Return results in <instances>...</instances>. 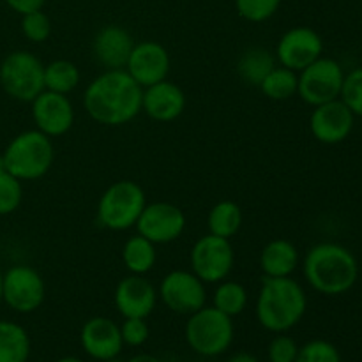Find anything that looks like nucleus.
Returning a JSON list of instances; mask_svg holds the SVG:
<instances>
[{"label": "nucleus", "instance_id": "nucleus-1", "mask_svg": "<svg viewBox=\"0 0 362 362\" xmlns=\"http://www.w3.org/2000/svg\"><path fill=\"white\" fill-rule=\"evenodd\" d=\"M144 88L126 69H106L88 83L83 106L90 119L103 126H124L141 112Z\"/></svg>", "mask_w": 362, "mask_h": 362}, {"label": "nucleus", "instance_id": "nucleus-2", "mask_svg": "<svg viewBox=\"0 0 362 362\" xmlns=\"http://www.w3.org/2000/svg\"><path fill=\"white\" fill-rule=\"evenodd\" d=\"M304 278L324 296H343L359 278V264L350 250L336 243H320L310 247L303 262Z\"/></svg>", "mask_w": 362, "mask_h": 362}, {"label": "nucleus", "instance_id": "nucleus-3", "mask_svg": "<svg viewBox=\"0 0 362 362\" xmlns=\"http://www.w3.org/2000/svg\"><path fill=\"white\" fill-rule=\"evenodd\" d=\"M308 310V297L299 281L264 276L257 297V318L267 331L281 334L296 327Z\"/></svg>", "mask_w": 362, "mask_h": 362}, {"label": "nucleus", "instance_id": "nucleus-4", "mask_svg": "<svg viewBox=\"0 0 362 362\" xmlns=\"http://www.w3.org/2000/svg\"><path fill=\"white\" fill-rule=\"evenodd\" d=\"M6 170L18 180H37L53 166L55 148L52 138L39 129L23 131L4 151Z\"/></svg>", "mask_w": 362, "mask_h": 362}, {"label": "nucleus", "instance_id": "nucleus-5", "mask_svg": "<svg viewBox=\"0 0 362 362\" xmlns=\"http://www.w3.org/2000/svg\"><path fill=\"white\" fill-rule=\"evenodd\" d=\"M232 317L214 306H204L189 315L186 324V341L194 354L202 357H218L230 349L233 341Z\"/></svg>", "mask_w": 362, "mask_h": 362}, {"label": "nucleus", "instance_id": "nucleus-6", "mask_svg": "<svg viewBox=\"0 0 362 362\" xmlns=\"http://www.w3.org/2000/svg\"><path fill=\"white\" fill-rule=\"evenodd\" d=\"M145 205L147 198L141 186L134 180H117L99 198L98 219L105 228L122 232L136 225Z\"/></svg>", "mask_w": 362, "mask_h": 362}, {"label": "nucleus", "instance_id": "nucleus-7", "mask_svg": "<svg viewBox=\"0 0 362 362\" xmlns=\"http://www.w3.org/2000/svg\"><path fill=\"white\" fill-rule=\"evenodd\" d=\"M0 85L9 98L32 103L45 90V64L25 49L9 53L0 64Z\"/></svg>", "mask_w": 362, "mask_h": 362}, {"label": "nucleus", "instance_id": "nucleus-8", "mask_svg": "<svg viewBox=\"0 0 362 362\" xmlns=\"http://www.w3.org/2000/svg\"><path fill=\"white\" fill-rule=\"evenodd\" d=\"M345 73L338 60L320 57L299 73L297 95L304 103L315 106L339 99Z\"/></svg>", "mask_w": 362, "mask_h": 362}, {"label": "nucleus", "instance_id": "nucleus-9", "mask_svg": "<svg viewBox=\"0 0 362 362\" xmlns=\"http://www.w3.org/2000/svg\"><path fill=\"white\" fill-rule=\"evenodd\" d=\"M191 271L204 283H219L226 279L235 264V251L230 239L207 235L200 237L191 250Z\"/></svg>", "mask_w": 362, "mask_h": 362}, {"label": "nucleus", "instance_id": "nucleus-10", "mask_svg": "<svg viewBox=\"0 0 362 362\" xmlns=\"http://www.w3.org/2000/svg\"><path fill=\"white\" fill-rule=\"evenodd\" d=\"M46 286L34 267L14 265L4 274L2 300L16 313H32L45 303Z\"/></svg>", "mask_w": 362, "mask_h": 362}, {"label": "nucleus", "instance_id": "nucleus-11", "mask_svg": "<svg viewBox=\"0 0 362 362\" xmlns=\"http://www.w3.org/2000/svg\"><path fill=\"white\" fill-rule=\"evenodd\" d=\"M158 297L170 311L189 317L205 306L207 290L193 271H172L163 278Z\"/></svg>", "mask_w": 362, "mask_h": 362}, {"label": "nucleus", "instance_id": "nucleus-12", "mask_svg": "<svg viewBox=\"0 0 362 362\" xmlns=\"http://www.w3.org/2000/svg\"><path fill=\"white\" fill-rule=\"evenodd\" d=\"M138 233L154 244H168L179 239L186 228V216L168 202L147 204L138 218Z\"/></svg>", "mask_w": 362, "mask_h": 362}, {"label": "nucleus", "instance_id": "nucleus-13", "mask_svg": "<svg viewBox=\"0 0 362 362\" xmlns=\"http://www.w3.org/2000/svg\"><path fill=\"white\" fill-rule=\"evenodd\" d=\"M324 53V41L310 27H293L281 35L276 48V59L283 67L300 73L304 67L320 59Z\"/></svg>", "mask_w": 362, "mask_h": 362}, {"label": "nucleus", "instance_id": "nucleus-14", "mask_svg": "<svg viewBox=\"0 0 362 362\" xmlns=\"http://www.w3.org/2000/svg\"><path fill=\"white\" fill-rule=\"evenodd\" d=\"M354 124H356V115L341 99L315 106L310 117L311 134L325 145L345 141L352 133Z\"/></svg>", "mask_w": 362, "mask_h": 362}, {"label": "nucleus", "instance_id": "nucleus-15", "mask_svg": "<svg viewBox=\"0 0 362 362\" xmlns=\"http://www.w3.org/2000/svg\"><path fill=\"white\" fill-rule=\"evenodd\" d=\"M32 119L37 129L46 136H62L74 124L73 103L64 94L42 90L32 101Z\"/></svg>", "mask_w": 362, "mask_h": 362}, {"label": "nucleus", "instance_id": "nucleus-16", "mask_svg": "<svg viewBox=\"0 0 362 362\" xmlns=\"http://www.w3.org/2000/svg\"><path fill=\"white\" fill-rule=\"evenodd\" d=\"M126 71L141 88L166 80L170 73V55L163 45L144 41L134 45Z\"/></svg>", "mask_w": 362, "mask_h": 362}, {"label": "nucleus", "instance_id": "nucleus-17", "mask_svg": "<svg viewBox=\"0 0 362 362\" xmlns=\"http://www.w3.org/2000/svg\"><path fill=\"white\" fill-rule=\"evenodd\" d=\"M113 299L124 318H147L158 304V290L145 276L129 274L119 281Z\"/></svg>", "mask_w": 362, "mask_h": 362}, {"label": "nucleus", "instance_id": "nucleus-18", "mask_svg": "<svg viewBox=\"0 0 362 362\" xmlns=\"http://www.w3.org/2000/svg\"><path fill=\"white\" fill-rule=\"evenodd\" d=\"M80 343L83 352L99 362L119 357L124 349L120 325L106 317H94L85 322L80 332Z\"/></svg>", "mask_w": 362, "mask_h": 362}, {"label": "nucleus", "instance_id": "nucleus-19", "mask_svg": "<svg viewBox=\"0 0 362 362\" xmlns=\"http://www.w3.org/2000/svg\"><path fill=\"white\" fill-rule=\"evenodd\" d=\"M186 108V94L179 85L168 80L144 88L141 110L156 122H172L179 119Z\"/></svg>", "mask_w": 362, "mask_h": 362}, {"label": "nucleus", "instance_id": "nucleus-20", "mask_svg": "<svg viewBox=\"0 0 362 362\" xmlns=\"http://www.w3.org/2000/svg\"><path fill=\"white\" fill-rule=\"evenodd\" d=\"M134 48L133 35L119 25H106L95 34L92 52L106 69H126Z\"/></svg>", "mask_w": 362, "mask_h": 362}, {"label": "nucleus", "instance_id": "nucleus-21", "mask_svg": "<svg viewBox=\"0 0 362 362\" xmlns=\"http://www.w3.org/2000/svg\"><path fill=\"white\" fill-rule=\"evenodd\" d=\"M299 265V251L286 239H274L262 250L260 269L267 278L292 276Z\"/></svg>", "mask_w": 362, "mask_h": 362}, {"label": "nucleus", "instance_id": "nucleus-22", "mask_svg": "<svg viewBox=\"0 0 362 362\" xmlns=\"http://www.w3.org/2000/svg\"><path fill=\"white\" fill-rule=\"evenodd\" d=\"M30 357V338L16 322L0 320V362H27Z\"/></svg>", "mask_w": 362, "mask_h": 362}, {"label": "nucleus", "instance_id": "nucleus-23", "mask_svg": "<svg viewBox=\"0 0 362 362\" xmlns=\"http://www.w3.org/2000/svg\"><path fill=\"white\" fill-rule=\"evenodd\" d=\"M122 262L131 274L145 276L156 265V244L140 233L131 237L122 247Z\"/></svg>", "mask_w": 362, "mask_h": 362}, {"label": "nucleus", "instance_id": "nucleus-24", "mask_svg": "<svg viewBox=\"0 0 362 362\" xmlns=\"http://www.w3.org/2000/svg\"><path fill=\"white\" fill-rule=\"evenodd\" d=\"M209 233L232 239L243 226V211L239 205L232 200H223L211 209L207 218Z\"/></svg>", "mask_w": 362, "mask_h": 362}, {"label": "nucleus", "instance_id": "nucleus-25", "mask_svg": "<svg viewBox=\"0 0 362 362\" xmlns=\"http://www.w3.org/2000/svg\"><path fill=\"white\" fill-rule=\"evenodd\" d=\"M81 74L71 60H53L45 66V90L67 95L80 85Z\"/></svg>", "mask_w": 362, "mask_h": 362}, {"label": "nucleus", "instance_id": "nucleus-26", "mask_svg": "<svg viewBox=\"0 0 362 362\" xmlns=\"http://www.w3.org/2000/svg\"><path fill=\"white\" fill-rule=\"evenodd\" d=\"M297 85H299V74L288 67L276 66L267 76L262 80L258 88L265 98L272 101H286L297 94Z\"/></svg>", "mask_w": 362, "mask_h": 362}, {"label": "nucleus", "instance_id": "nucleus-27", "mask_svg": "<svg viewBox=\"0 0 362 362\" xmlns=\"http://www.w3.org/2000/svg\"><path fill=\"white\" fill-rule=\"evenodd\" d=\"M276 67L274 57L264 48H251L240 57L239 66H237V71H239L240 78H243L246 83L251 85H260L262 80L271 73Z\"/></svg>", "mask_w": 362, "mask_h": 362}, {"label": "nucleus", "instance_id": "nucleus-28", "mask_svg": "<svg viewBox=\"0 0 362 362\" xmlns=\"http://www.w3.org/2000/svg\"><path fill=\"white\" fill-rule=\"evenodd\" d=\"M212 306L228 317H237L247 306V290L237 281H219L212 297Z\"/></svg>", "mask_w": 362, "mask_h": 362}, {"label": "nucleus", "instance_id": "nucleus-29", "mask_svg": "<svg viewBox=\"0 0 362 362\" xmlns=\"http://www.w3.org/2000/svg\"><path fill=\"white\" fill-rule=\"evenodd\" d=\"M23 200L21 180L11 175L9 172L0 173V216L13 214Z\"/></svg>", "mask_w": 362, "mask_h": 362}, {"label": "nucleus", "instance_id": "nucleus-30", "mask_svg": "<svg viewBox=\"0 0 362 362\" xmlns=\"http://www.w3.org/2000/svg\"><path fill=\"white\" fill-rule=\"evenodd\" d=\"M281 0H235L237 13L251 23H262L274 16Z\"/></svg>", "mask_w": 362, "mask_h": 362}, {"label": "nucleus", "instance_id": "nucleus-31", "mask_svg": "<svg viewBox=\"0 0 362 362\" xmlns=\"http://www.w3.org/2000/svg\"><path fill=\"white\" fill-rule=\"evenodd\" d=\"M296 362H341L339 350L325 339H313L299 346Z\"/></svg>", "mask_w": 362, "mask_h": 362}, {"label": "nucleus", "instance_id": "nucleus-32", "mask_svg": "<svg viewBox=\"0 0 362 362\" xmlns=\"http://www.w3.org/2000/svg\"><path fill=\"white\" fill-rule=\"evenodd\" d=\"M339 99L349 106L354 115L362 119V67L345 74Z\"/></svg>", "mask_w": 362, "mask_h": 362}, {"label": "nucleus", "instance_id": "nucleus-33", "mask_svg": "<svg viewBox=\"0 0 362 362\" xmlns=\"http://www.w3.org/2000/svg\"><path fill=\"white\" fill-rule=\"evenodd\" d=\"M21 30L28 41L45 42L52 34V21H49L48 14H45L42 11H34V13L23 14Z\"/></svg>", "mask_w": 362, "mask_h": 362}, {"label": "nucleus", "instance_id": "nucleus-34", "mask_svg": "<svg viewBox=\"0 0 362 362\" xmlns=\"http://www.w3.org/2000/svg\"><path fill=\"white\" fill-rule=\"evenodd\" d=\"M120 336H122L124 345L127 346L145 345L151 336L147 318H124L120 325Z\"/></svg>", "mask_w": 362, "mask_h": 362}, {"label": "nucleus", "instance_id": "nucleus-35", "mask_svg": "<svg viewBox=\"0 0 362 362\" xmlns=\"http://www.w3.org/2000/svg\"><path fill=\"white\" fill-rule=\"evenodd\" d=\"M297 354H299V346L296 339L286 336L285 332L276 336L267 350L269 362H296Z\"/></svg>", "mask_w": 362, "mask_h": 362}, {"label": "nucleus", "instance_id": "nucleus-36", "mask_svg": "<svg viewBox=\"0 0 362 362\" xmlns=\"http://www.w3.org/2000/svg\"><path fill=\"white\" fill-rule=\"evenodd\" d=\"M6 2L11 9L20 13L21 16L34 13V11H41L42 6H45V0H6Z\"/></svg>", "mask_w": 362, "mask_h": 362}, {"label": "nucleus", "instance_id": "nucleus-37", "mask_svg": "<svg viewBox=\"0 0 362 362\" xmlns=\"http://www.w3.org/2000/svg\"><path fill=\"white\" fill-rule=\"evenodd\" d=\"M226 362H258V359L250 352H237L232 357H228Z\"/></svg>", "mask_w": 362, "mask_h": 362}, {"label": "nucleus", "instance_id": "nucleus-38", "mask_svg": "<svg viewBox=\"0 0 362 362\" xmlns=\"http://www.w3.org/2000/svg\"><path fill=\"white\" fill-rule=\"evenodd\" d=\"M126 362H161V361H159L158 357L151 356V354H140V356L131 357V359L126 361Z\"/></svg>", "mask_w": 362, "mask_h": 362}, {"label": "nucleus", "instance_id": "nucleus-39", "mask_svg": "<svg viewBox=\"0 0 362 362\" xmlns=\"http://www.w3.org/2000/svg\"><path fill=\"white\" fill-rule=\"evenodd\" d=\"M55 362H83L81 359H78V357H73V356H67V357H60L59 361Z\"/></svg>", "mask_w": 362, "mask_h": 362}, {"label": "nucleus", "instance_id": "nucleus-40", "mask_svg": "<svg viewBox=\"0 0 362 362\" xmlns=\"http://www.w3.org/2000/svg\"><path fill=\"white\" fill-rule=\"evenodd\" d=\"M7 172L6 170V163H4V156H0V173Z\"/></svg>", "mask_w": 362, "mask_h": 362}, {"label": "nucleus", "instance_id": "nucleus-41", "mask_svg": "<svg viewBox=\"0 0 362 362\" xmlns=\"http://www.w3.org/2000/svg\"><path fill=\"white\" fill-rule=\"evenodd\" d=\"M2 283H4V274L0 271V303H2Z\"/></svg>", "mask_w": 362, "mask_h": 362}, {"label": "nucleus", "instance_id": "nucleus-42", "mask_svg": "<svg viewBox=\"0 0 362 362\" xmlns=\"http://www.w3.org/2000/svg\"><path fill=\"white\" fill-rule=\"evenodd\" d=\"M105 362H122V361H119V359H117V357H113V359H110V361H105Z\"/></svg>", "mask_w": 362, "mask_h": 362}]
</instances>
